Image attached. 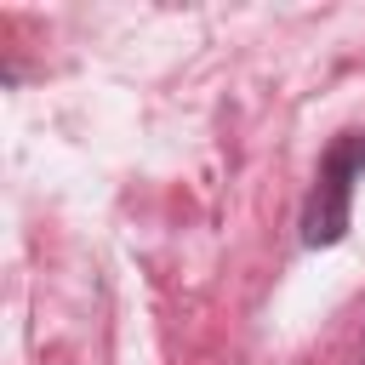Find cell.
Returning a JSON list of instances; mask_svg holds the SVG:
<instances>
[{"mask_svg": "<svg viewBox=\"0 0 365 365\" xmlns=\"http://www.w3.org/2000/svg\"><path fill=\"white\" fill-rule=\"evenodd\" d=\"M359 177H365V131H342L314 171V188H308V205H302V245L319 251V245H336L348 234Z\"/></svg>", "mask_w": 365, "mask_h": 365, "instance_id": "cell-1", "label": "cell"}]
</instances>
